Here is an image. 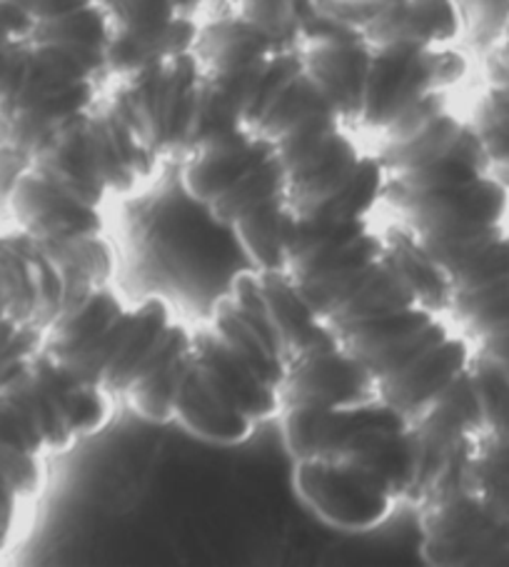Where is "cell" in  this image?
<instances>
[{"label":"cell","mask_w":509,"mask_h":567,"mask_svg":"<svg viewBox=\"0 0 509 567\" xmlns=\"http://www.w3.org/2000/svg\"><path fill=\"white\" fill-rule=\"evenodd\" d=\"M173 171L185 195L232 238L252 268H285L300 218L285 168L262 135L238 118L212 113Z\"/></svg>","instance_id":"8"},{"label":"cell","mask_w":509,"mask_h":567,"mask_svg":"<svg viewBox=\"0 0 509 567\" xmlns=\"http://www.w3.org/2000/svg\"><path fill=\"white\" fill-rule=\"evenodd\" d=\"M81 282L95 280L38 248L23 233H0V383L43 355L48 322Z\"/></svg>","instance_id":"11"},{"label":"cell","mask_w":509,"mask_h":567,"mask_svg":"<svg viewBox=\"0 0 509 567\" xmlns=\"http://www.w3.org/2000/svg\"><path fill=\"white\" fill-rule=\"evenodd\" d=\"M43 353L153 425H175L190 383L195 318L165 292L81 282L48 322Z\"/></svg>","instance_id":"7"},{"label":"cell","mask_w":509,"mask_h":567,"mask_svg":"<svg viewBox=\"0 0 509 567\" xmlns=\"http://www.w3.org/2000/svg\"><path fill=\"white\" fill-rule=\"evenodd\" d=\"M302 68L352 131L380 135L469 73L459 48H377L308 13L298 33Z\"/></svg>","instance_id":"9"},{"label":"cell","mask_w":509,"mask_h":567,"mask_svg":"<svg viewBox=\"0 0 509 567\" xmlns=\"http://www.w3.org/2000/svg\"><path fill=\"white\" fill-rule=\"evenodd\" d=\"M298 33L220 8L193 48L208 101L276 148L300 223L377 218L385 208L380 155L302 68Z\"/></svg>","instance_id":"5"},{"label":"cell","mask_w":509,"mask_h":567,"mask_svg":"<svg viewBox=\"0 0 509 567\" xmlns=\"http://www.w3.org/2000/svg\"><path fill=\"white\" fill-rule=\"evenodd\" d=\"M31 78V28L15 8L0 0V123L23 101Z\"/></svg>","instance_id":"14"},{"label":"cell","mask_w":509,"mask_h":567,"mask_svg":"<svg viewBox=\"0 0 509 567\" xmlns=\"http://www.w3.org/2000/svg\"><path fill=\"white\" fill-rule=\"evenodd\" d=\"M208 118L193 53L113 83L18 165L3 200L11 228L87 280H115L107 215L160 181Z\"/></svg>","instance_id":"2"},{"label":"cell","mask_w":509,"mask_h":567,"mask_svg":"<svg viewBox=\"0 0 509 567\" xmlns=\"http://www.w3.org/2000/svg\"><path fill=\"white\" fill-rule=\"evenodd\" d=\"M31 28L33 78L0 123V143L23 161L91 111L111 87V25L103 0H6Z\"/></svg>","instance_id":"10"},{"label":"cell","mask_w":509,"mask_h":567,"mask_svg":"<svg viewBox=\"0 0 509 567\" xmlns=\"http://www.w3.org/2000/svg\"><path fill=\"white\" fill-rule=\"evenodd\" d=\"M278 423L300 501L342 533L377 530L413 503L429 471L423 425L312 316Z\"/></svg>","instance_id":"4"},{"label":"cell","mask_w":509,"mask_h":567,"mask_svg":"<svg viewBox=\"0 0 509 567\" xmlns=\"http://www.w3.org/2000/svg\"><path fill=\"white\" fill-rule=\"evenodd\" d=\"M375 151L399 270L477 355L509 365V185L457 91L375 135Z\"/></svg>","instance_id":"1"},{"label":"cell","mask_w":509,"mask_h":567,"mask_svg":"<svg viewBox=\"0 0 509 567\" xmlns=\"http://www.w3.org/2000/svg\"><path fill=\"white\" fill-rule=\"evenodd\" d=\"M499 173H502V178H505L507 185H509V171H499Z\"/></svg>","instance_id":"15"},{"label":"cell","mask_w":509,"mask_h":567,"mask_svg":"<svg viewBox=\"0 0 509 567\" xmlns=\"http://www.w3.org/2000/svg\"><path fill=\"white\" fill-rule=\"evenodd\" d=\"M310 312L282 270L245 268L208 316L195 320V353L178 427L235 447L278 420L290 360Z\"/></svg>","instance_id":"6"},{"label":"cell","mask_w":509,"mask_h":567,"mask_svg":"<svg viewBox=\"0 0 509 567\" xmlns=\"http://www.w3.org/2000/svg\"><path fill=\"white\" fill-rule=\"evenodd\" d=\"M282 272L312 320L419 425L463 393L475 348L399 270L377 218L300 223Z\"/></svg>","instance_id":"3"},{"label":"cell","mask_w":509,"mask_h":567,"mask_svg":"<svg viewBox=\"0 0 509 567\" xmlns=\"http://www.w3.org/2000/svg\"><path fill=\"white\" fill-rule=\"evenodd\" d=\"M111 25V85L193 53L225 0H103Z\"/></svg>","instance_id":"12"},{"label":"cell","mask_w":509,"mask_h":567,"mask_svg":"<svg viewBox=\"0 0 509 567\" xmlns=\"http://www.w3.org/2000/svg\"><path fill=\"white\" fill-rule=\"evenodd\" d=\"M310 16L377 48L447 51L467 35L463 0H308Z\"/></svg>","instance_id":"13"}]
</instances>
